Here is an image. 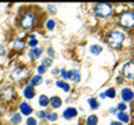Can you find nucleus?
<instances>
[{
  "label": "nucleus",
  "mask_w": 134,
  "mask_h": 125,
  "mask_svg": "<svg viewBox=\"0 0 134 125\" xmlns=\"http://www.w3.org/2000/svg\"><path fill=\"white\" fill-rule=\"evenodd\" d=\"M115 93H116V90L113 89V88H110V89H108V92H106V93H105V95H106L108 97L113 99V97H115Z\"/></svg>",
  "instance_id": "nucleus-25"
},
{
  "label": "nucleus",
  "mask_w": 134,
  "mask_h": 125,
  "mask_svg": "<svg viewBox=\"0 0 134 125\" xmlns=\"http://www.w3.org/2000/svg\"><path fill=\"white\" fill-rule=\"evenodd\" d=\"M24 96H25L27 99H32L34 96H35V90H34V88H32L31 85L27 86V88L24 89Z\"/></svg>",
  "instance_id": "nucleus-12"
},
{
  "label": "nucleus",
  "mask_w": 134,
  "mask_h": 125,
  "mask_svg": "<svg viewBox=\"0 0 134 125\" xmlns=\"http://www.w3.org/2000/svg\"><path fill=\"white\" fill-rule=\"evenodd\" d=\"M90 52L96 56V54H100V52H102V47H100V46H98V45H92L91 47H90Z\"/></svg>",
  "instance_id": "nucleus-19"
},
{
  "label": "nucleus",
  "mask_w": 134,
  "mask_h": 125,
  "mask_svg": "<svg viewBox=\"0 0 134 125\" xmlns=\"http://www.w3.org/2000/svg\"><path fill=\"white\" fill-rule=\"evenodd\" d=\"M126 108H127V106H126L124 103H120V104H117V110H119V111H124Z\"/></svg>",
  "instance_id": "nucleus-31"
},
{
  "label": "nucleus",
  "mask_w": 134,
  "mask_h": 125,
  "mask_svg": "<svg viewBox=\"0 0 134 125\" xmlns=\"http://www.w3.org/2000/svg\"><path fill=\"white\" fill-rule=\"evenodd\" d=\"M123 75L127 79H134V63H127L123 67Z\"/></svg>",
  "instance_id": "nucleus-7"
},
{
  "label": "nucleus",
  "mask_w": 134,
  "mask_h": 125,
  "mask_svg": "<svg viewBox=\"0 0 134 125\" xmlns=\"http://www.w3.org/2000/svg\"><path fill=\"white\" fill-rule=\"evenodd\" d=\"M38 72H39V74H45L46 72V67L39 65V67H38Z\"/></svg>",
  "instance_id": "nucleus-32"
},
{
  "label": "nucleus",
  "mask_w": 134,
  "mask_h": 125,
  "mask_svg": "<svg viewBox=\"0 0 134 125\" xmlns=\"http://www.w3.org/2000/svg\"><path fill=\"white\" fill-rule=\"evenodd\" d=\"M39 104L42 107H46V106H49V99L46 97L45 95H42L41 97H39Z\"/></svg>",
  "instance_id": "nucleus-21"
},
{
  "label": "nucleus",
  "mask_w": 134,
  "mask_h": 125,
  "mask_svg": "<svg viewBox=\"0 0 134 125\" xmlns=\"http://www.w3.org/2000/svg\"><path fill=\"white\" fill-rule=\"evenodd\" d=\"M46 28H48L49 31H52V29L54 28V21L53 20H49L48 22H46Z\"/></svg>",
  "instance_id": "nucleus-27"
},
{
  "label": "nucleus",
  "mask_w": 134,
  "mask_h": 125,
  "mask_svg": "<svg viewBox=\"0 0 134 125\" xmlns=\"http://www.w3.org/2000/svg\"><path fill=\"white\" fill-rule=\"evenodd\" d=\"M38 115H39L41 118H46V115H48V113H46V111H39V113H38Z\"/></svg>",
  "instance_id": "nucleus-33"
},
{
  "label": "nucleus",
  "mask_w": 134,
  "mask_h": 125,
  "mask_svg": "<svg viewBox=\"0 0 134 125\" xmlns=\"http://www.w3.org/2000/svg\"><path fill=\"white\" fill-rule=\"evenodd\" d=\"M56 86H59L60 89H63L64 92H69V90H70V86H69V83H66L64 81H57V82H56Z\"/></svg>",
  "instance_id": "nucleus-18"
},
{
  "label": "nucleus",
  "mask_w": 134,
  "mask_h": 125,
  "mask_svg": "<svg viewBox=\"0 0 134 125\" xmlns=\"http://www.w3.org/2000/svg\"><path fill=\"white\" fill-rule=\"evenodd\" d=\"M34 22H35V15L32 12H25L21 17V27H23V29H31Z\"/></svg>",
  "instance_id": "nucleus-5"
},
{
  "label": "nucleus",
  "mask_w": 134,
  "mask_h": 125,
  "mask_svg": "<svg viewBox=\"0 0 134 125\" xmlns=\"http://www.w3.org/2000/svg\"><path fill=\"white\" fill-rule=\"evenodd\" d=\"M41 54H42V49H39V47H34L29 50V57L31 58H38Z\"/></svg>",
  "instance_id": "nucleus-15"
},
{
  "label": "nucleus",
  "mask_w": 134,
  "mask_h": 125,
  "mask_svg": "<svg viewBox=\"0 0 134 125\" xmlns=\"http://www.w3.org/2000/svg\"><path fill=\"white\" fill-rule=\"evenodd\" d=\"M42 65L48 68L49 65H52V60H50V58H45V60H43V64H42Z\"/></svg>",
  "instance_id": "nucleus-29"
},
{
  "label": "nucleus",
  "mask_w": 134,
  "mask_h": 125,
  "mask_svg": "<svg viewBox=\"0 0 134 125\" xmlns=\"http://www.w3.org/2000/svg\"><path fill=\"white\" fill-rule=\"evenodd\" d=\"M4 54H6V49H4L3 46L0 45V56H4Z\"/></svg>",
  "instance_id": "nucleus-34"
},
{
  "label": "nucleus",
  "mask_w": 134,
  "mask_h": 125,
  "mask_svg": "<svg viewBox=\"0 0 134 125\" xmlns=\"http://www.w3.org/2000/svg\"><path fill=\"white\" fill-rule=\"evenodd\" d=\"M27 77H28V70L25 68V67H17V68H14L10 74V78L15 82L23 81V79H25Z\"/></svg>",
  "instance_id": "nucleus-3"
},
{
  "label": "nucleus",
  "mask_w": 134,
  "mask_h": 125,
  "mask_svg": "<svg viewBox=\"0 0 134 125\" xmlns=\"http://www.w3.org/2000/svg\"><path fill=\"white\" fill-rule=\"evenodd\" d=\"M88 104H90V107L94 108V110L98 108V102H96L95 99H88Z\"/></svg>",
  "instance_id": "nucleus-22"
},
{
  "label": "nucleus",
  "mask_w": 134,
  "mask_h": 125,
  "mask_svg": "<svg viewBox=\"0 0 134 125\" xmlns=\"http://www.w3.org/2000/svg\"><path fill=\"white\" fill-rule=\"evenodd\" d=\"M98 124V117L96 115H90L87 118V125H96Z\"/></svg>",
  "instance_id": "nucleus-20"
},
{
  "label": "nucleus",
  "mask_w": 134,
  "mask_h": 125,
  "mask_svg": "<svg viewBox=\"0 0 134 125\" xmlns=\"http://www.w3.org/2000/svg\"><path fill=\"white\" fill-rule=\"evenodd\" d=\"M20 111H21V114H24V115H29L32 113V107L29 106L28 103H21L20 104Z\"/></svg>",
  "instance_id": "nucleus-9"
},
{
  "label": "nucleus",
  "mask_w": 134,
  "mask_h": 125,
  "mask_svg": "<svg viewBox=\"0 0 134 125\" xmlns=\"http://www.w3.org/2000/svg\"><path fill=\"white\" fill-rule=\"evenodd\" d=\"M46 118L49 121H56L57 120V114H54V113H49L48 115H46Z\"/></svg>",
  "instance_id": "nucleus-26"
},
{
  "label": "nucleus",
  "mask_w": 134,
  "mask_h": 125,
  "mask_svg": "<svg viewBox=\"0 0 134 125\" xmlns=\"http://www.w3.org/2000/svg\"><path fill=\"white\" fill-rule=\"evenodd\" d=\"M121 99H123V102H131V100L134 99V93L131 89H123L121 90Z\"/></svg>",
  "instance_id": "nucleus-8"
},
{
  "label": "nucleus",
  "mask_w": 134,
  "mask_h": 125,
  "mask_svg": "<svg viewBox=\"0 0 134 125\" xmlns=\"http://www.w3.org/2000/svg\"><path fill=\"white\" fill-rule=\"evenodd\" d=\"M60 75H62V78H63V79H69V71L62 70V71H60Z\"/></svg>",
  "instance_id": "nucleus-28"
},
{
  "label": "nucleus",
  "mask_w": 134,
  "mask_h": 125,
  "mask_svg": "<svg viewBox=\"0 0 134 125\" xmlns=\"http://www.w3.org/2000/svg\"><path fill=\"white\" fill-rule=\"evenodd\" d=\"M42 82V78H41V75H34V77L31 78V86H38L39 83Z\"/></svg>",
  "instance_id": "nucleus-17"
},
{
  "label": "nucleus",
  "mask_w": 134,
  "mask_h": 125,
  "mask_svg": "<svg viewBox=\"0 0 134 125\" xmlns=\"http://www.w3.org/2000/svg\"><path fill=\"white\" fill-rule=\"evenodd\" d=\"M48 54L52 57V56H53V49H48Z\"/></svg>",
  "instance_id": "nucleus-36"
},
{
  "label": "nucleus",
  "mask_w": 134,
  "mask_h": 125,
  "mask_svg": "<svg viewBox=\"0 0 134 125\" xmlns=\"http://www.w3.org/2000/svg\"><path fill=\"white\" fill-rule=\"evenodd\" d=\"M27 125H36V120L32 118V117H29L28 121H27Z\"/></svg>",
  "instance_id": "nucleus-30"
},
{
  "label": "nucleus",
  "mask_w": 134,
  "mask_h": 125,
  "mask_svg": "<svg viewBox=\"0 0 134 125\" xmlns=\"http://www.w3.org/2000/svg\"><path fill=\"white\" fill-rule=\"evenodd\" d=\"M48 8H49V11H50V12H54V11H56V10H54V7L52 6V4H50V6H49Z\"/></svg>",
  "instance_id": "nucleus-35"
},
{
  "label": "nucleus",
  "mask_w": 134,
  "mask_h": 125,
  "mask_svg": "<svg viewBox=\"0 0 134 125\" xmlns=\"http://www.w3.org/2000/svg\"><path fill=\"white\" fill-rule=\"evenodd\" d=\"M117 118H119L121 122L127 124L129 121H130V115H129V114H126L124 111H119V113H117Z\"/></svg>",
  "instance_id": "nucleus-16"
},
{
  "label": "nucleus",
  "mask_w": 134,
  "mask_h": 125,
  "mask_svg": "<svg viewBox=\"0 0 134 125\" xmlns=\"http://www.w3.org/2000/svg\"><path fill=\"white\" fill-rule=\"evenodd\" d=\"M11 46H13V49H14V50H23L25 43L21 39H14V42L11 43Z\"/></svg>",
  "instance_id": "nucleus-13"
},
{
  "label": "nucleus",
  "mask_w": 134,
  "mask_h": 125,
  "mask_svg": "<svg viewBox=\"0 0 134 125\" xmlns=\"http://www.w3.org/2000/svg\"><path fill=\"white\" fill-rule=\"evenodd\" d=\"M75 115H77V110L73 107L67 108V110H64V113H63V117H64L66 120H71V118H74Z\"/></svg>",
  "instance_id": "nucleus-10"
},
{
  "label": "nucleus",
  "mask_w": 134,
  "mask_h": 125,
  "mask_svg": "<svg viewBox=\"0 0 134 125\" xmlns=\"http://www.w3.org/2000/svg\"><path fill=\"white\" fill-rule=\"evenodd\" d=\"M0 97H2L3 100H11L13 97H14V89H13L11 86H6L3 88L2 92H0Z\"/></svg>",
  "instance_id": "nucleus-6"
},
{
  "label": "nucleus",
  "mask_w": 134,
  "mask_h": 125,
  "mask_svg": "<svg viewBox=\"0 0 134 125\" xmlns=\"http://www.w3.org/2000/svg\"><path fill=\"white\" fill-rule=\"evenodd\" d=\"M110 113H113V114H115V113H117V110H116V108H110Z\"/></svg>",
  "instance_id": "nucleus-39"
},
{
  "label": "nucleus",
  "mask_w": 134,
  "mask_h": 125,
  "mask_svg": "<svg viewBox=\"0 0 134 125\" xmlns=\"http://www.w3.org/2000/svg\"><path fill=\"white\" fill-rule=\"evenodd\" d=\"M49 103H50V106H52L53 108H59V107L62 106V99L54 96V97H52V99L49 100Z\"/></svg>",
  "instance_id": "nucleus-14"
},
{
  "label": "nucleus",
  "mask_w": 134,
  "mask_h": 125,
  "mask_svg": "<svg viewBox=\"0 0 134 125\" xmlns=\"http://www.w3.org/2000/svg\"><path fill=\"white\" fill-rule=\"evenodd\" d=\"M110 125H123V124H121V122H112Z\"/></svg>",
  "instance_id": "nucleus-38"
},
{
  "label": "nucleus",
  "mask_w": 134,
  "mask_h": 125,
  "mask_svg": "<svg viewBox=\"0 0 134 125\" xmlns=\"http://www.w3.org/2000/svg\"><path fill=\"white\" fill-rule=\"evenodd\" d=\"M11 122L20 124V122H21V115H20V114H14V115L11 117Z\"/></svg>",
  "instance_id": "nucleus-24"
},
{
  "label": "nucleus",
  "mask_w": 134,
  "mask_h": 125,
  "mask_svg": "<svg viewBox=\"0 0 134 125\" xmlns=\"http://www.w3.org/2000/svg\"><path fill=\"white\" fill-rule=\"evenodd\" d=\"M69 79H71L73 82H78L80 81V72H78L77 70L69 71Z\"/></svg>",
  "instance_id": "nucleus-11"
},
{
  "label": "nucleus",
  "mask_w": 134,
  "mask_h": 125,
  "mask_svg": "<svg viewBox=\"0 0 134 125\" xmlns=\"http://www.w3.org/2000/svg\"><path fill=\"white\" fill-rule=\"evenodd\" d=\"M36 45H38L36 38H35V36H29V46L34 49V47H36Z\"/></svg>",
  "instance_id": "nucleus-23"
},
{
  "label": "nucleus",
  "mask_w": 134,
  "mask_h": 125,
  "mask_svg": "<svg viewBox=\"0 0 134 125\" xmlns=\"http://www.w3.org/2000/svg\"><path fill=\"white\" fill-rule=\"evenodd\" d=\"M124 42V35L119 31H113L110 35H109V45L112 46L113 49H119Z\"/></svg>",
  "instance_id": "nucleus-2"
},
{
  "label": "nucleus",
  "mask_w": 134,
  "mask_h": 125,
  "mask_svg": "<svg viewBox=\"0 0 134 125\" xmlns=\"http://www.w3.org/2000/svg\"><path fill=\"white\" fill-rule=\"evenodd\" d=\"M56 74H60V71H59V70H53V75H56Z\"/></svg>",
  "instance_id": "nucleus-37"
},
{
  "label": "nucleus",
  "mask_w": 134,
  "mask_h": 125,
  "mask_svg": "<svg viewBox=\"0 0 134 125\" xmlns=\"http://www.w3.org/2000/svg\"><path fill=\"white\" fill-rule=\"evenodd\" d=\"M95 14L99 17V18H106V17H109L112 14L113 11V7L110 6L109 3H98L94 8Z\"/></svg>",
  "instance_id": "nucleus-1"
},
{
  "label": "nucleus",
  "mask_w": 134,
  "mask_h": 125,
  "mask_svg": "<svg viewBox=\"0 0 134 125\" xmlns=\"http://www.w3.org/2000/svg\"><path fill=\"white\" fill-rule=\"evenodd\" d=\"M120 24L124 28H133L134 27V12L127 11L124 14H121L120 15Z\"/></svg>",
  "instance_id": "nucleus-4"
}]
</instances>
